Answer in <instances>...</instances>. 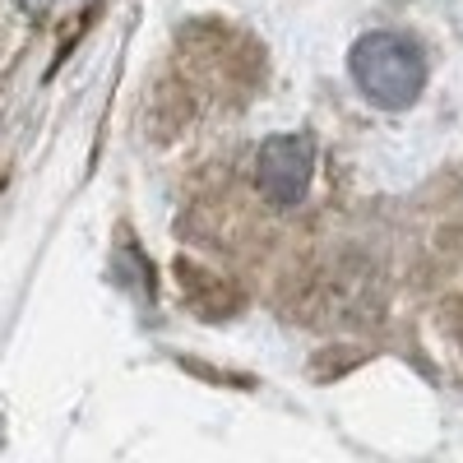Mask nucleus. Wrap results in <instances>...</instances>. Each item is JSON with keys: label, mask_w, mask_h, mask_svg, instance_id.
<instances>
[{"label": "nucleus", "mask_w": 463, "mask_h": 463, "mask_svg": "<svg viewBox=\"0 0 463 463\" xmlns=\"http://www.w3.org/2000/svg\"><path fill=\"white\" fill-rule=\"evenodd\" d=\"M353 80L375 107H408L427 84V56L403 33H366L353 47Z\"/></svg>", "instance_id": "f257e3e1"}, {"label": "nucleus", "mask_w": 463, "mask_h": 463, "mask_svg": "<svg viewBox=\"0 0 463 463\" xmlns=\"http://www.w3.org/2000/svg\"><path fill=\"white\" fill-rule=\"evenodd\" d=\"M311 172H316L311 135H274V139H264L260 158H255V185L274 209H297L306 200Z\"/></svg>", "instance_id": "f03ea898"}]
</instances>
